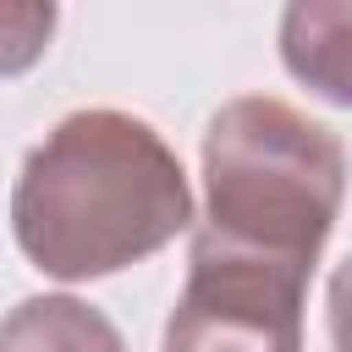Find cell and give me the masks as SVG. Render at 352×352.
I'll use <instances>...</instances> for the list:
<instances>
[{"instance_id": "7a4b0ae2", "label": "cell", "mask_w": 352, "mask_h": 352, "mask_svg": "<svg viewBox=\"0 0 352 352\" xmlns=\"http://www.w3.org/2000/svg\"><path fill=\"white\" fill-rule=\"evenodd\" d=\"M204 214L192 242L314 275L346 198V148L275 94L226 99L204 126Z\"/></svg>"}, {"instance_id": "6da1fadb", "label": "cell", "mask_w": 352, "mask_h": 352, "mask_svg": "<svg viewBox=\"0 0 352 352\" xmlns=\"http://www.w3.org/2000/svg\"><path fill=\"white\" fill-rule=\"evenodd\" d=\"M198 231L176 148L132 110L60 116L22 160L11 236L50 280H104Z\"/></svg>"}, {"instance_id": "8992f818", "label": "cell", "mask_w": 352, "mask_h": 352, "mask_svg": "<svg viewBox=\"0 0 352 352\" xmlns=\"http://www.w3.org/2000/svg\"><path fill=\"white\" fill-rule=\"evenodd\" d=\"M324 324H330V346H336V352H352V253L330 270V286H324Z\"/></svg>"}, {"instance_id": "3957f363", "label": "cell", "mask_w": 352, "mask_h": 352, "mask_svg": "<svg viewBox=\"0 0 352 352\" xmlns=\"http://www.w3.org/2000/svg\"><path fill=\"white\" fill-rule=\"evenodd\" d=\"M308 280L302 270L192 242L160 352H302Z\"/></svg>"}, {"instance_id": "277c9868", "label": "cell", "mask_w": 352, "mask_h": 352, "mask_svg": "<svg viewBox=\"0 0 352 352\" xmlns=\"http://www.w3.org/2000/svg\"><path fill=\"white\" fill-rule=\"evenodd\" d=\"M280 66L324 104L352 110V0H297L280 11Z\"/></svg>"}, {"instance_id": "5b68a950", "label": "cell", "mask_w": 352, "mask_h": 352, "mask_svg": "<svg viewBox=\"0 0 352 352\" xmlns=\"http://www.w3.org/2000/svg\"><path fill=\"white\" fill-rule=\"evenodd\" d=\"M0 352H126L110 314L72 292L22 297L0 324Z\"/></svg>"}]
</instances>
